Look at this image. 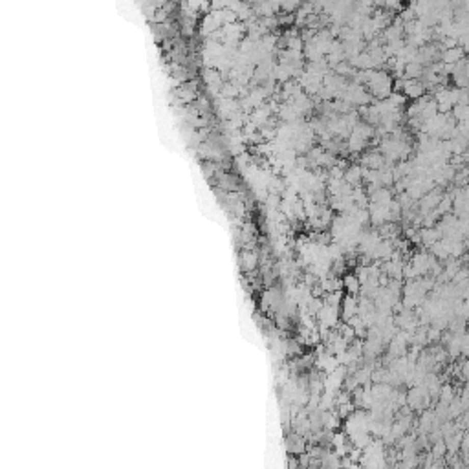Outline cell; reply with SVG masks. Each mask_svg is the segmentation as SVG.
Masks as SVG:
<instances>
[{"label": "cell", "instance_id": "6da1fadb", "mask_svg": "<svg viewBox=\"0 0 469 469\" xmlns=\"http://www.w3.org/2000/svg\"><path fill=\"white\" fill-rule=\"evenodd\" d=\"M402 92H403V97H410V99H420V97H424L425 94V86L422 85V81L420 79H403L402 81Z\"/></svg>", "mask_w": 469, "mask_h": 469}, {"label": "cell", "instance_id": "7a4b0ae2", "mask_svg": "<svg viewBox=\"0 0 469 469\" xmlns=\"http://www.w3.org/2000/svg\"><path fill=\"white\" fill-rule=\"evenodd\" d=\"M464 54H465V50L462 48V46L447 48V50L442 51V61H440V63L447 64V66H453V64L460 63L462 59H464Z\"/></svg>", "mask_w": 469, "mask_h": 469}, {"label": "cell", "instance_id": "3957f363", "mask_svg": "<svg viewBox=\"0 0 469 469\" xmlns=\"http://www.w3.org/2000/svg\"><path fill=\"white\" fill-rule=\"evenodd\" d=\"M257 262H258V257H257V253L255 251H248V249H246V251L240 253V264H242V268L246 271L255 270Z\"/></svg>", "mask_w": 469, "mask_h": 469}, {"label": "cell", "instance_id": "277c9868", "mask_svg": "<svg viewBox=\"0 0 469 469\" xmlns=\"http://www.w3.org/2000/svg\"><path fill=\"white\" fill-rule=\"evenodd\" d=\"M345 284H347V288H348V292H350V293H357V290L361 288L357 277H352V275L345 277Z\"/></svg>", "mask_w": 469, "mask_h": 469}]
</instances>
